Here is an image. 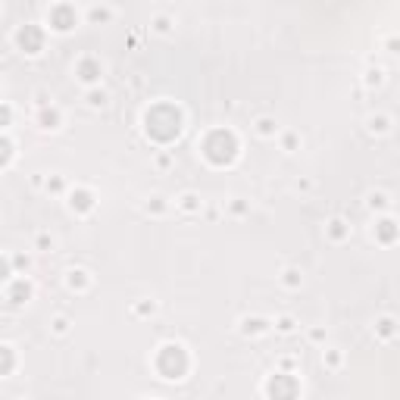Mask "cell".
<instances>
[{
	"mask_svg": "<svg viewBox=\"0 0 400 400\" xmlns=\"http://www.w3.org/2000/svg\"><path fill=\"white\" fill-rule=\"evenodd\" d=\"M41 123L48 125V129H54V125H56V113H41Z\"/></svg>",
	"mask_w": 400,
	"mask_h": 400,
	"instance_id": "cell-14",
	"label": "cell"
},
{
	"mask_svg": "<svg viewBox=\"0 0 400 400\" xmlns=\"http://www.w3.org/2000/svg\"><path fill=\"white\" fill-rule=\"evenodd\" d=\"M204 156L213 166H229L238 156V138L231 135L229 129H216L207 135L204 141Z\"/></svg>",
	"mask_w": 400,
	"mask_h": 400,
	"instance_id": "cell-2",
	"label": "cell"
},
{
	"mask_svg": "<svg viewBox=\"0 0 400 400\" xmlns=\"http://www.w3.org/2000/svg\"><path fill=\"white\" fill-rule=\"evenodd\" d=\"M91 204H94V197H91L88 191H75V194H72V207H75V210H91Z\"/></svg>",
	"mask_w": 400,
	"mask_h": 400,
	"instance_id": "cell-10",
	"label": "cell"
},
{
	"mask_svg": "<svg viewBox=\"0 0 400 400\" xmlns=\"http://www.w3.org/2000/svg\"><path fill=\"white\" fill-rule=\"evenodd\" d=\"M156 372L163 375V379H182L188 372V353H185V347L166 344L163 350L156 353Z\"/></svg>",
	"mask_w": 400,
	"mask_h": 400,
	"instance_id": "cell-3",
	"label": "cell"
},
{
	"mask_svg": "<svg viewBox=\"0 0 400 400\" xmlns=\"http://www.w3.org/2000/svg\"><path fill=\"white\" fill-rule=\"evenodd\" d=\"M16 41H19V48L25 54H38L44 48V32L38 25H22L19 34H16Z\"/></svg>",
	"mask_w": 400,
	"mask_h": 400,
	"instance_id": "cell-5",
	"label": "cell"
},
{
	"mask_svg": "<svg viewBox=\"0 0 400 400\" xmlns=\"http://www.w3.org/2000/svg\"><path fill=\"white\" fill-rule=\"evenodd\" d=\"M50 25H54L56 32H69V28L75 25V10L69 7V3H56V7L50 10Z\"/></svg>",
	"mask_w": 400,
	"mask_h": 400,
	"instance_id": "cell-6",
	"label": "cell"
},
{
	"mask_svg": "<svg viewBox=\"0 0 400 400\" xmlns=\"http://www.w3.org/2000/svg\"><path fill=\"white\" fill-rule=\"evenodd\" d=\"M391 326H394V322H391V319H385V322H381V335H391Z\"/></svg>",
	"mask_w": 400,
	"mask_h": 400,
	"instance_id": "cell-17",
	"label": "cell"
},
{
	"mask_svg": "<svg viewBox=\"0 0 400 400\" xmlns=\"http://www.w3.org/2000/svg\"><path fill=\"white\" fill-rule=\"evenodd\" d=\"M28 294H32V288H28L25 282H16V285L10 288V300H13V304H25Z\"/></svg>",
	"mask_w": 400,
	"mask_h": 400,
	"instance_id": "cell-9",
	"label": "cell"
},
{
	"mask_svg": "<svg viewBox=\"0 0 400 400\" xmlns=\"http://www.w3.org/2000/svg\"><path fill=\"white\" fill-rule=\"evenodd\" d=\"M244 328H247V332H263L266 322H263V319H251V322H244Z\"/></svg>",
	"mask_w": 400,
	"mask_h": 400,
	"instance_id": "cell-13",
	"label": "cell"
},
{
	"mask_svg": "<svg viewBox=\"0 0 400 400\" xmlns=\"http://www.w3.org/2000/svg\"><path fill=\"white\" fill-rule=\"evenodd\" d=\"M144 129H147V135L154 138V141L169 144L182 135V113H178L172 103H156V107H150L147 116H144Z\"/></svg>",
	"mask_w": 400,
	"mask_h": 400,
	"instance_id": "cell-1",
	"label": "cell"
},
{
	"mask_svg": "<svg viewBox=\"0 0 400 400\" xmlns=\"http://www.w3.org/2000/svg\"><path fill=\"white\" fill-rule=\"evenodd\" d=\"M379 238H381V241H394V238H397V225H394L391 219H381V222H379Z\"/></svg>",
	"mask_w": 400,
	"mask_h": 400,
	"instance_id": "cell-11",
	"label": "cell"
},
{
	"mask_svg": "<svg viewBox=\"0 0 400 400\" xmlns=\"http://www.w3.org/2000/svg\"><path fill=\"white\" fill-rule=\"evenodd\" d=\"M10 156H13V144H10L7 138L0 135V166H7V163H10Z\"/></svg>",
	"mask_w": 400,
	"mask_h": 400,
	"instance_id": "cell-12",
	"label": "cell"
},
{
	"mask_svg": "<svg viewBox=\"0 0 400 400\" xmlns=\"http://www.w3.org/2000/svg\"><path fill=\"white\" fill-rule=\"evenodd\" d=\"M13 366H16L13 350H10V347H0V375H10V372H13Z\"/></svg>",
	"mask_w": 400,
	"mask_h": 400,
	"instance_id": "cell-8",
	"label": "cell"
},
{
	"mask_svg": "<svg viewBox=\"0 0 400 400\" xmlns=\"http://www.w3.org/2000/svg\"><path fill=\"white\" fill-rule=\"evenodd\" d=\"M72 285H85V278H82V272H72V278H69Z\"/></svg>",
	"mask_w": 400,
	"mask_h": 400,
	"instance_id": "cell-18",
	"label": "cell"
},
{
	"mask_svg": "<svg viewBox=\"0 0 400 400\" xmlns=\"http://www.w3.org/2000/svg\"><path fill=\"white\" fill-rule=\"evenodd\" d=\"M10 275V263H7V260H3V257H0V282H3V278H7Z\"/></svg>",
	"mask_w": 400,
	"mask_h": 400,
	"instance_id": "cell-15",
	"label": "cell"
},
{
	"mask_svg": "<svg viewBox=\"0 0 400 400\" xmlns=\"http://www.w3.org/2000/svg\"><path fill=\"white\" fill-rule=\"evenodd\" d=\"M78 78H82V82H97V78H101V63H97V60H82V63H78Z\"/></svg>",
	"mask_w": 400,
	"mask_h": 400,
	"instance_id": "cell-7",
	"label": "cell"
},
{
	"mask_svg": "<svg viewBox=\"0 0 400 400\" xmlns=\"http://www.w3.org/2000/svg\"><path fill=\"white\" fill-rule=\"evenodd\" d=\"M10 123V107H0V125Z\"/></svg>",
	"mask_w": 400,
	"mask_h": 400,
	"instance_id": "cell-16",
	"label": "cell"
},
{
	"mask_svg": "<svg viewBox=\"0 0 400 400\" xmlns=\"http://www.w3.org/2000/svg\"><path fill=\"white\" fill-rule=\"evenodd\" d=\"M297 391H300V385H297V379L294 375H272L269 379V385H266V394H269V400H297Z\"/></svg>",
	"mask_w": 400,
	"mask_h": 400,
	"instance_id": "cell-4",
	"label": "cell"
}]
</instances>
